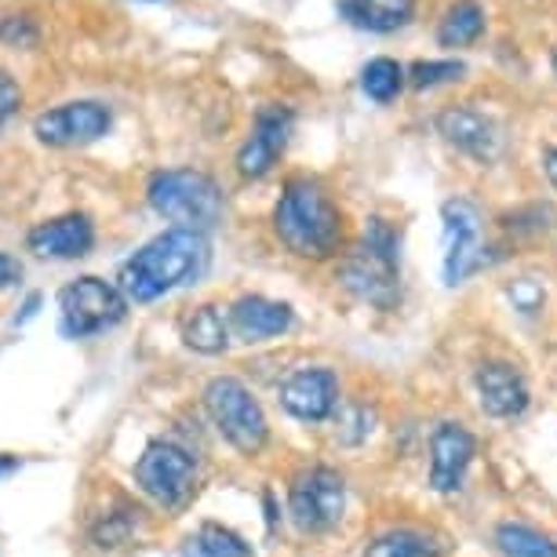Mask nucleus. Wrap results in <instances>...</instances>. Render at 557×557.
Here are the masks:
<instances>
[{"label":"nucleus","instance_id":"obj_22","mask_svg":"<svg viewBox=\"0 0 557 557\" xmlns=\"http://www.w3.org/2000/svg\"><path fill=\"white\" fill-rule=\"evenodd\" d=\"M485 34V8L478 0H456L437 26L441 48H470Z\"/></svg>","mask_w":557,"mask_h":557},{"label":"nucleus","instance_id":"obj_10","mask_svg":"<svg viewBox=\"0 0 557 557\" xmlns=\"http://www.w3.org/2000/svg\"><path fill=\"white\" fill-rule=\"evenodd\" d=\"M281 408L299 419V423H329L343 405V386L335 368L329 364H302L296 372H288L277 386Z\"/></svg>","mask_w":557,"mask_h":557},{"label":"nucleus","instance_id":"obj_28","mask_svg":"<svg viewBox=\"0 0 557 557\" xmlns=\"http://www.w3.org/2000/svg\"><path fill=\"white\" fill-rule=\"evenodd\" d=\"M18 107H23V88H18V81L12 77V73L0 70V128L15 117Z\"/></svg>","mask_w":557,"mask_h":557},{"label":"nucleus","instance_id":"obj_5","mask_svg":"<svg viewBox=\"0 0 557 557\" xmlns=\"http://www.w3.org/2000/svg\"><path fill=\"white\" fill-rule=\"evenodd\" d=\"M205 412L215 423L226 445L240 456H259L270 441V419L262 412L259 397L248 391L245 380L237 375H215L205 386Z\"/></svg>","mask_w":557,"mask_h":557},{"label":"nucleus","instance_id":"obj_32","mask_svg":"<svg viewBox=\"0 0 557 557\" xmlns=\"http://www.w3.org/2000/svg\"><path fill=\"white\" fill-rule=\"evenodd\" d=\"M150 4H157V0H150Z\"/></svg>","mask_w":557,"mask_h":557},{"label":"nucleus","instance_id":"obj_18","mask_svg":"<svg viewBox=\"0 0 557 557\" xmlns=\"http://www.w3.org/2000/svg\"><path fill=\"white\" fill-rule=\"evenodd\" d=\"M451 550V543L445 535L430 532V529H386L380 535L364 543L361 557H445Z\"/></svg>","mask_w":557,"mask_h":557},{"label":"nucleus","instance_id":"obj_1","mask_svg":"<svg viewBox=\"0 0 557 557\" xmlns=\"http://www.w3.org/2000/svg\"><path fill=\"white\" fill-rule=\"evenodd\" d=\"M273 234L296 259L329 262L346 248V215L318 178L296 175L273 205Z\"/></svg>","mask_w":557,"mask_h":557},{"label":"nucleus","instance_id":"obj_11","mask_svg":"<svg viewBox=\"0 0 557 557\" xmlns=\"http://www.w3.org/2000/svg\"><path fill=\"white\" fill-rule=\"evenodd\" d=\"M110 107H102L96 99H77L40 113L34 121V135L45 146H55V150H73V146H88L102 139L110 132Z\"/></svg>","mask_w":557,"mask_h":557},{"label":"nucleus","instance_id":"obj_6","mask_svg":"<svg viewBox=\"0 0 557 557\" xmlns=\"http://www.w3.org/2000/svg\"><path fill=\"white\" fill-rule=\"evenodd\" d=\"M346 478L335 467L313 462L302 467L288 485V518L302 535H324L346 518Z\"/></svg>","mask_w":557,"mask_h":557},{"label":"nucleus","instance_id":"obj_12","mask_svg":"<svg viewBox=\"0 0 557 557\" xmlns=\"http://www.w3.org/2000/svg\"><path fill=\"white\" fill-rule=\"evenodd\" d=\"M292 128H296L292 110L281 107V102H267L256 113V121H251V135L245 139V146L237 150V172L245 178L270 175L288 150Z\"/></svg>","mask_w":557,"mask_h":557},{"label":"nucleus","instance_id":"obj_3","mask_svg":"<svg viewBox=\"0 0 557 557\" xmlns=\"http://www.w3.org/2000/svg\"><path fill=\"white\" fill-rule=\"evenodd\" d=\"M339 285L375 310H394L401 302V230L391 219H364L357 245L339 262Z\"/></svg>","mask_w":557,"mask_h":557},{"label":"nucleus","instance_id":"obj_23","mask_svg":"<svg viewBox=\"0 0 557 557\" xmlns=\"http://www.w3.org/2000/svg\"><path fill=\"white\" fill-rule=\"evenodd\" d=\"M492 543L503 557H557V543L546 532L521 521H503L492 532Z\"/></svg>","mask_w":557,"mask_h":557},{"label":"nucleus","instance_id":"obj_24","mask_svg":"<svg viewBox=\"0 0 557 557\" xmlns=\"http://www.w3.org/2000/svg\"><path fill=\"white\" fill-rule=\"evenodd\" d=\"M405 81H408V73L401 62H394V59H372L368 66L361 70V91L372 102H394L397 96H401V88H405Z\"/></svg>","mask_w":557,"mask_h":557},{"label":"nucleus","instance_id":"obj_2","mask_svg":"<svg viewBox=\"0 0 557 557\" xmlns=\"http://www.w3.org/2000/svg\"><path fill=\"white\" fill-rule=\"evenodd\" d=\"M208 259V237L197 230H164L153 240L135 251L117 273V288L128 296V302H157L172 292L194 285L205 273Z\"/></svg>","mask_w":557,"mask_h":557},{"label":"nucleus","instance_id":"obj_29","mask_svg":"<svg viewBox=\"0 0 557 557\" xmlns=\"http://www.w3.org/2000/svg\"><path fill=\"white\" fill-rule=\"evenodd\" d=\"M23 277V262L12 259L8 251H0V288H12Z\"/></svg>","mask_w":557,"mask_h":557},{"label":"nucleus","instance_id":"obj_19","mask_svg":"<svg viewBox=\"0 0 557 557\" xmlns=\"http://www.w3.org/2000/svg\"><path fill=\"white\" fill-rule=\"evenodd\" d=\"M339 12L350 26L368 34H394L412 23L416 0H339Z\"/></svg>","mask_w":557,"mask_h":557},{"label":"nucleus","instance_id":"obj_4","mask_svg":"<svg viewBox=\"0 0 557 557\" xmlns=\"http://www.w3.org/2000/svg\"><path fill=\"white\" fill-rule=\"evenodd\" d=\"M146 197H150V208L157 215H164L178 230H197V234L219 226V219L226 212L223 186L212 175L194 172V168L157 172L146 186Z\"/></svg>","mask_w":557,"mask_h":557},{"label":"nucleus","instance_id":"obj_30","mask_svg":"<svg viewBox=\"0 0 557 557\" xmlns=\"http://www.w3.org/2000/svg\"><path fill=\"white\" fill-rule=\"evenodd\" d=\"M543 172H546V178H550V186L557 190V150H546V157H543Z\"/></svg>","mask_w":557,"mask_h":557},{"label":"nucleus","instance_id":"obj_15","mask_svg":"<svg viewBox=\"0 0 557 557\" xmlns=\"http://www.w3.org/2000/svg\"><path fill=\"white\" fill-rule=\"evenodd\" d=\"M437 135L448 146H456L459 153L474 157V161H492L503 146L499 128L492 124L485 113L470 110V107H448L437 113Z\"/></svg>","mask_w":557,"mask_h":557},{"label":"nucleus","instance_id":"obj_8","mask_svg":"<svg viewBox=\"0 0 557 557\" xmlns=\"http://www.w3.org/2000/svg\"><path fill=\"white\" fill-rule=\"evenodd\" d=\"M128 313V296L102 277H77L59 292V321L70 339H88L113 329Z\"/></svg>","mask_w":557,"mask_h":557},{"label":"nucleus","instance_id":"obj_9","mask_svg":"<svg viewBox=\"0 0 557 557\" xmlns=\"http://www.w3.org/2000/svg\"><path fill=\"white\" fill-rule=\"evenodd\" d=\"M441 273L445 285L456 288L462 281H470L478 270H485V237H481V212L478 205L462 201H445L441 208Z\"/></svg>","mask_w":557,"mask_h":557},{"label":"nucleus","instance_id":"obj_16","mask_svg":"<svg viewBox=\"0 0 557 557\" xmlns=\"http://www.w3.org/2000/svg\"><path fill=\"white\" fill-rule=\"evenodd\" d=\"M230 332L237 335L240 343H267V339H281L285 332H292L296 324V310L288 302L267 299V296H240L234 307H230Z\"/></svg>","mask_w":557,"mask_h":557},{"label":"nucleus","instance_id":"obj_26","mask_svg":"<svg viewBox=\"0 0 557 557\" xmlns=\"http://www.w3.org/2000/svg\"><path fill=\"white\" fill-rule=\"evenodd\" d=\"M335 419V426H339V441L343 445H361V441L372 434V408L368 405H339V412L332 416Z\"/></svg>","mask_w":557,"mask_h":557},{"label":"nucleus","instance_id":"obj_21","mask_svg":"<svg viewBox=\"0 0 557 557\" xmlns=\"http://www.w3.org/2000/svg\"><path fill=\"white\" fill-rule=\"evenodd\" d=\"M183 343L190 346V350L208 354V357L223 354L230 346V318L215 307V302H205V307H197L190 318H186Z\"/></svg>","mask_w":557,"mask_h":557},{"label":"nucleus","instance_id":"obj_7","mask_svg":"<svg viewBox=\"0 0 557 557\" xmlns=\"http://www.w3.org/2000/svg\"><path fill=\"white\" fill-rule=\"evenodd\" d=\"M135 485L150 496L157 507L183 510L197 492V459L175 441H150L135 462Z\"/></svg>","mask_w":557,"mask_h":557},{"label":"nucleus","instance_id":"obj_27","mask_svg":"<svg viewBox=\"0 0 557 557\" xmlns=\"http://www.w3.org/2000/svg\"><path fill=\"white\" fill-rule=\"evenodd\" d=\"M507 299L513 302L518 313H540L546 302V288L535 277H518L507 285Z\"/></svg>","mask_w":557,"mask_h":557},{"label":"nucleus","instance_id":"obj_13","mask_svg":"<svg viewBox=\"0 0 557 557\" xmlns=\"http://www.w3.org/2000/svg\"><path fill=\"white\" fill-rule=\"evenodd\" d=\"M426 456H430V488L441 492V496H451V492L462 488L467 470L474 467V459H478L474 430L456 423V419H445V423H437L434 434H430Z\"/></svg>","mask_w":557,"mask_h":557},{"label":"nucleus","instance_id":"obj_20","mask_svg":"<svg viewBox=\"0 0 557 557\" xmlns=\"http://www.w3.org/2000/svg\"><path fill=\"white\" fill-rule=\"evenodd\" d=\"M178 557H256L251 543L245 535H237L226 524L205 521L201 529L186 535V543L178 546Z\"/></svg>","mask_w":557,"mask_h":557},{"label":"nucleus","instance_id":"obj_17","mask_svg":"<svg viewBox=\"0 0 557 557\" xmlns=\"http://www.w3.org/2000/svg\"><path fill=\"white\" fill-rule=\"evenodd\" d=\"M26 245L40 259H81L96 245V226H91V219L84 212H70L48 219V223H37L29 230Z\"/></svg>","mask_w":557,"mask_h":557},{"label":"nucleus","instance_id":"obj_33","mask_svg":"<svg viewBox=\"0 0 557 557\" xmlns=\"http://www.w3.org/2000/svg\"><path fill=\"white\" fill-rule=\"evenodd\" d=\"M554 66H557V62H554Z\"/></svg>","mask_w":557,"mask_h":557},{"label":"nucleus","instance_id":"obj_14","mask_svg":"<svg viewBox=\"0 0 557 557\" xmlns=\"http://www.w3.org/2000/svg\"><path fill=\"white\" fill-rule=\"evenodd\" d=\"M474 394L478 408L492 419H518L532 401L521 368H513L510 361H481L474 368Z\"/></svg>","mask_w":557,"mask_h":557},{"label":"nucleus","instance_id":"obj_25","mask_svg":"<svg viewBox=\"0 0 557 557\" xmlns=\"http://www.w3.org/2000/svg\"><path fill=\"white\" fill-rule=\"evenodd\" d=\"M462 73H467V66L456 59H423V62H416L412 70H408V84L419 91H426V88H437V84H451V81H459Z\"/></svg>","mask_w":557,"mask_h":557},{"label":"nucleus","instance_id":"obj_31","mask_svg":"<svg viewBox=\"0 0 557 557\" xmlns=\"http://www.w3.org/2000/svg\"><path fill=\"white\" fill-rule=\"evenodd\" d=\"M15 467H18V459H15V456H0V478L12 474Z\"/></svg>","mask_w":557,"mask_h":557}]
</instances>
